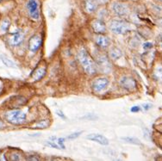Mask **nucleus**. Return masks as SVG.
Wrapping results in <instances>:
<instances>
[{"label":"nucleus","instance_id":"32","mask_svg":"<svg viewBox=\"0 0 162 161\" xmlns=\"http://www.w3.org/2000/svg\"><path fill=\"white\" fill-rule=\"evenodd\" d=\"M97 2H98V4H105V3H107L109 0H96Z\"/></svg>","mask_w":162,"mask_h":161},{"label":"nucleus","instance_id":"33","mask_svg":"<svg viewBox=\"0 0 162 161\" xmlns=\"http://www.w3.org/2000/svg\"><path fill=\"white\" fill-rule=\"evenodd\" d=\"M4 124L3 123V121H0V129H2V128H4Z\"/></svg>","mask_w":162,"mask_h":161},{"label":"nucleus","instance_id":"10","mask_svg":"<svg viewBox=\"0 0 162 161\" xmlns=\"http://www.w3.org/2000/svg\"><path fill=\"white\" fill-rule=\"evenodd\" d=\"M91 27H92L93 31L98 35H103L107 30V28H106L104 22L100 20V19H96V20L93 21L91 23Z\"/></svg>","mask_w":162,"mask_h":161},{"label":"nucleus","instance_id":"18","mask_svg":"<svg viewBox=\"0 0 162 161\" xmlns=\"http://www.w3.org/2000/svg\"><path fill=\"white\" fill-rule=\"evenodd\" d=\"M10 22L9 19H4L2 21L1 24H0V33L1 34H4L6 33L9 28H10Z\"/></svg>","mask_w":162,"mask_h":161},{"label":"nucleus","instance_id":"8","mask_svg":"<svg viewBox=\"0 0 162 161\" xmlns=\"http://www.w3.org/2000/svg\"><path fill=\"white\" fill-rule=\"evenodd\" d=\"M109 85V79L106 78H99L94 81L92 88L96 92H101L107 88Z\"/></svg>","mask_w":162,"mask_h":161},{"label":"nucleus","instance_id":"19","mask_svg":"<svg viewBox=\"0 0 162 161\" xmlns=\"http://www.w3.org/2000/svg\"><path fill=\"white\" fill-rule=\"evenodd\" d=\"M154 79L158 81H162V66H158L153 71Z\"/></svg>","mask_w":162,"mask_h":161},{"label":"nucleus","instance_id":"4","mask_svg":"<svg viewBox=\"0 0 162 161\" xmlns=\"http://www.w3.org/2000/svg\"><path fill=\"white\" fill-rule=\"evenodd\" d=\"M27 9L29 15L33 20H38L40 17L39 1L38 0H29L27 3Z\"/></svg>","mask_w":162,"mask_h":161},{"label":"nucleus","instance_id":"28","mask_svg":"<svg viewBox=\"0 0 162 161\" xmlns=\"http://www.w3.org/2000/svg\"><path fill=\"white\" fill-rule=\"evenodd\" d=\"M157 43L159 44V46L162 47V34L158 36V38H157Z\"/></svg>","mask_w":162,"mask_h":161},{"label":"nucleus","instance_id":"1","mask_svg":"<svg viewBox=\"0 0 162 161\" xmlns=\"http://www.w3.org/2000/svg\"><path fill=\"white\" fill-rule=\"evenodd\" d=\"M78 60L80 61L85 73L92 75L97 71V65L95 61L91 59L90 54L85 48H80L78 53Z\"/></svg>","mask_w":162,"mask_h":161},{"label":"nucleus","instance_id":"25","mask_svg":"<svg viewBox=\"0 0 162 161\" xmlns=\"http://www.w3.org/2000/svg\"><path fill=\"white\" fill-rule=\"evenodd\" d=\"M47 145L48 146H49L51 147H54V148H57V149H59L60 148V147L54 142V141H48V143H47Z\"/></svg>","mask_w":162,"mask_h":161},{"label":"nucleus","instance_id":"35","mask_svg":"<svg viewBox=\"0 0 162 161\" xmlns=\"http://www.w3.org/2000/svg\"><path fill=\"white\" fill-rule=\"evenodd\" d=\"M160 1H162V0H160Z\"/></svg>","mask_w":162,"mask_h":161},{"label":"nucleus","instance_id":"23","mask_svg":"<svg viewBox=\"0 0 162 161\" xmlns=\"http://www.w3.org/2000/svg\"><path fill=\"white\" fill-rule=\"evenodd\" d=\"M51 140L54 141L61 149H65V146H64V139L62 138H56V137H51Z\"/></svg>","mask_w":162,"mask_h":161},{"label":"nucleus","instance_id":"27","mask_svg":"<svg viewBox=\"0 0 162 161\" xmlns=\"http://www.w3.org/2000/svg\"><path fill=\"white\" fill-rule=\"evenodd\" d=\"M153 48V44L152 43H150V42H146V43H144L143 44V48L144 49H150V48Z\"/></svg>","mask_w":162,"mask_h":161},{"label":"nucleus","instance_id":"5","mask_svg":"<svg viewBox=\"0 0 162 161\" xmlns=\"http://www.w3.org/2000/svg\"><path fill=\"white\" fill-rule=\"evenodd\" d=\"M113 12L118 17H126L129 13V6L122 2H115L111 6Z\"/></svg>","mask_w":162,"mask_h":161},{"label":"nucleus","instance_id":"24","mask_svg":"<svg viewBox=\"0 0 162 161\" xmlns=\"http://www.w3.org/2000/svg\"><path fill=\"white\" fill-rule=\"evenodd\" d=\"M10 160H20V154H19L18 152H12V153H11V158H10Z\"/></svg>","mask_w":162,"mask_h":161},{"label":"nucleus","instance_id":"11","mask_svg":"<svg viewBox=\"0 0 162 161\" xmlns=\"http://www.w3.org/2000/svg\"><path fill=\"white\" fill-rule=\"evenodd\" d=\"M23 40H24V35L21 32H16L9 38V44L12 47H17L19 46Z\"/></svg>","mask_w":162,"mask_h":161},{"label":"nucleus","instance_id":"22","mask_svg":"<svg viewBox=\"0 0 162 161\" xmlns=\"http://www.w3.org/2000/svg\"><path fill=\"white\" fill-rule=\"evenodd\" d=\"M122 140L125 141L128 143H131V144H135V145H141V141H139L136 138H133V137H124L122 138Z\"/></svg>","mask_w":162,"mask_h":161},{"label":"nucleus","instance_id":"13","mask_svg":"<svg viewBox=\"0 0 162 161\" xmlns=\"http://www.w3.org/2000/svg\"><path fill=\"white\" fill-rule=\"evenodd\" d=\"M46 72H47V70H46L45 67H39L37 69H35V71L32 73L31 78L35 82L40 81L46 75Z\"/></svg>","mask_w":162,"mask_h":161},{"label":"nucleus","instance_id":"20","mask_svg":"<svg viewBox=\"0 0 162 161\" xmlns=\"http://www.w3.org/2000/svg\"><path fill=\"white\" fill-rule=\"evenodd\" d=\"M0 59L2 60L3 63H4L6 66H8V67H15V66H16V65L14 64V62L11 61V60H10L8 57L4 56V55H0Z\"/></svg>","mask_w":162,"mask_h":161},{"label":"nucleus","instance_id":"12","mask_svg":"<svg viewBox=\"0 0 162 161\" xmlns=\"http://www.w3.org/2000/svg\"><path fill=\"white\" fill-rule=\"evenodd\" d=\"M86 138H87L88 140H90V141H95V142H97V143H98V144H100V145H103V146H107V145H109V141H108V139H107L105 136H103V135H102V134H89Z\"/></svg>","mask_w":162,"mask_h":161},{"label":"nucleus","instance_id":"30","mask_svg":"<svg viewBox=\"0 0 162 161\" xmlns=\"http://www.w3.org/2000/svg\"><path fill=\"white\" fill-rule=\"evenodd\" d=\"M151 104L150 103H145V104H143V108H144V110H149L150 108H151Z\"/></svg>","mask_w":162,"mask_h":161},{"label":"nucleus","instance_id":"15","mask_svg":"<svg viewBox=\"0 0 162 161\" xmlns=\"http://www.w3.org/2000/svg\"><path fill=\"white\" fill-rule=\"evenodd\" d=\"M98 2L96 0H86L85 3V8L88 13H92L98 8Z\"/></svg>","mask_w":162,"mask_h":161},{"label":"nucleus","instance_id":"6","mask_svg":"<svg viewBox=\"0 0 162 161\" xmlns=\"http://www.w3.org/2000/svg\"><path fill=\"white\" fill-rule=\"evenodd\" d=\"M26 103H27V99L24 97L14 96V97H11L9 100H7L5 105L10 109H17L21 106L26 104Z\"/></svg>","mask_w":162,"mask_h":161},{"label":"nucleus","instance_id":"29","mask_svg":"<svg viewBox=\"0 0 162 161\" xmlns=\"http://www.w3.org/2000/svg\"><path fill=\"white\" fill-rule=\"evenodd\" d=\"M141 110L140 106H134L131 108V112H138Z\"/></svg>","mask_w":162,"mask_h":161},{"label":"nucleus","instance_id":"17","mask_svg":"<svg viewBox=\"0 0 162 161\" xmlns=\"http://www.w3.org/2000/svg\"><path fill=\"white\" fill-rule=\"evenodd\" d=\"M110 58L111 60H118L119 58H121L122 53V51L116 48H112L111 50L110 51Z\"/></svg>","mask_w":162,"mask_h":161},{"label":"nucleus","instance_id":"3","mask_svg":"<svg viewBox=\"0 0 162 161\" xmlns=\"http://www.w3.org/2000/svg\"><path fill=\"white\" fill-rule=\"evenodd\" d=\"M110 29L116 35H125L131 30V26L126 21L113 20L110 23Z\"/></svg>","mask_w":162,"mask_h":161},{"label":"nucleus","instance_id":"16","mask_svg":"<svg viewBox=\"0 0 162 161\" xmlns=\"http://www.w3.org/2000/svg\"><path fill=\"white\" fill-rule=\"evenodd\" d=\"M98 60V65L103 67V68H107L109 70L110 67V62H109V59L105 56V55H100L97 58Z\"/></svg>","mask_w":162,"mask_h":161},{"label":"nucleus","instance_id":"2","mask_svg":"<svg viewBox=\"0 0 162 161\" xmlns=\"http://www.w3.org/2000/svg\"><path fill=\"white\" fill-rule=\"evenodd\" d=\"M4 117L6 121L14 125H21L24 123L27 119V115L21 110H11L5 113Z\"/></svg>","mask_w":162,"mask_h":161},{"label":"nucleus","instance_id":"9","mask_svg":"<svg viewBox=\"0 0 162 161\" xmlns=\"http://www.w3.org/2000/svg\"><path fill=\"white\" fill-rule=\"evenodd\" d=\"M41 36L39 35H35L29 40V48L31 52H36L41 46Z\"/></svg>","mask_w":162,"mask_h":161},{"label":"nucleus","instance_id":"7","mask_svg":"<svg viewBox=\"0 0 162 161\" xmlns=\"http://www.w3.org/2000/svg\"><path fill=\"white\" fill-rule=\"evenodd\" d=\"M119 84L123 89L127 91H134L136 88V81L130 77H122L119 80Z\"/></svg>","mask_w":162,"mask_h":161},{"label":"nucleus","instance_id":"31","mask_svg":"<svg viewBox=\"0 0 162 161\" xmlns=\"http://www.w3.org/2000/svg\"><path fill=\"white\" fill-rule=\"evenodd\" d=\"M26 160H39V159H38V158H35V157H32V156L29 157V158H27Z\"/></svg>","mask_w":162,"mask_h":161},{"label":"nucleus","instance_id":"26","mask_svg":"<svg viewBox=\"0 0 162 161\" xmlns=\"http://www.w3.org/2000/svg\"><path fill=\"white\" fill-rule=\"evenodd\" d=\"M80 134H81V132H78V133H74V134H72L71 135L67 136V139H76L80 136Z\"/></svg>","mask_w":162,"mask_h":161},{"label":"nucleus","instance_id":"21","mask_svg":"<svg viewBox=\"0 0 162 161\" xmlns=\"http://www.w3.org/2000/svg\"><path fill=\"white\" fill-rule=\"evenodd\" d=\"M48 126H49V121H48V120H42V121H38V122L35 125V128L43 129H46V128L48 127Z\"/></svg>","mask_w":162,"mask_h":161},{"label":"nucleus","instance_id":"34","mask_svg":"<svg viewBox=\"0 0 162 161\" xmlns=\"http://www.w3.org/2000/svg\"><path fill=\"white\" fill-rule=\"evenodd\" d=\"M1 89H2V85L0 84V91H1Z\"/></svg>","mask_w":162,"mask_h":161},{"label":"nucleus","instance_id":"14","mask_svg":"<svg viewBox=\"0 0 162 161\" xmlns=\"http://www.w3.org/2000/svg\"><path fill=\"white\" fill-rule=\"evenodd\" d=\"M95 39L97 45L101 48H106L110 44V39L103 35H98Z\"/></svg>","mask_w":162,"mask_h":161}]
</instances>
